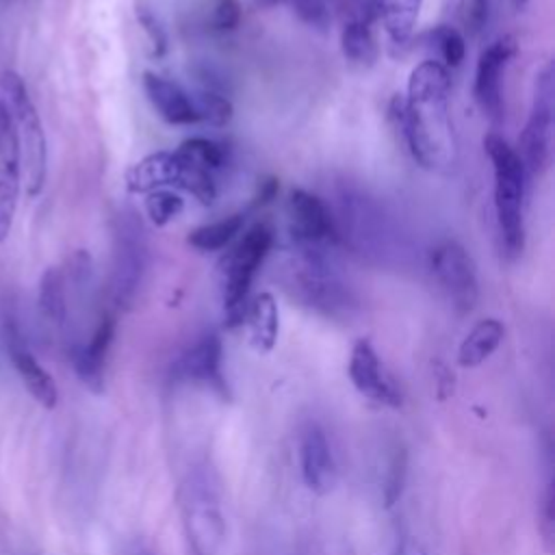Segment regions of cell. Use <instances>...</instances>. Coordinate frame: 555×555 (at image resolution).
<instances>
[{
    "label": "cell",
    "instance_id": "obj_1",
    "mask_svg": "<svg viewBox=\"0 0 555 555\" xmlns=\"http://www.w3.org/2000/svg\"><path fill=\"white\" fill-rule=\"evenodd\" d=\"M449 91V69L436 59H425L410 72L405 95H392L388 104V115L414 163L429 171H449L457 163Z\"/></svg>",
    "mask_w": 555,
    "mask_h": 555
},
{
    "label": "cell",
    "instance_id": "obj_2",
    "mask_svg": "<svg viewBox=\"0 0 555 555\" xmlns=\"http://www.w3.org/2000/svg\"><path fill=\"white\" fill-rule=\"evenodd\" d=\"M483 150L494 173V212L505 254L516 258L525 249V182L527 171L518 152L496 132L483 137Z\"/></svg>",
    "mask_w": 555,
    "mask_h": 555
},
{
    "label": "cell",
    "instance_id": "obj_3",
    "mask_svg": "<svg viewBox=\"0 0 555 555\" xmlns=\"http://www.w3.org/2000/svg\"><path fill=\"white\" fill-rule=\"evenodd\" d=\"M338 238H345L358 254L375 262H395L403 254V236L390 215L366 193L343 191L338 195V217H334Z\"/></svg>",
    "mask_w": 555,
    "mask_h": 555
},
{
    "label": "cell",
    "instance_id": "obj_4",
    "mask_svg": "<svg viewBox=\"0 0 555 555\" xmlns=\"http://www.w3.org/2000/svg\"><path fill=\"white\" fill-rule=\"evenodd\" d=\"M180 516L191 555H221L228 520L215 477L206 466L193 468L180 488Z\"/></svg>",
    "mask_w": 555,
    "mask_h": 555
},
{
    "label": "cell",
    "instance_id": "obj_5",
    "mask_svg": "<svg viewBox=\"0 0 555 555\" xmlns=\"http://www.w3.org/2000/svg\"><path fill=\"white\" fill-rule=\"evenodd\" d=\"M0 102L13 119L22 156V173L26 176V193L35 199L43 191L48 178V141L37 106L22 76L13 69H4L0 74Z\"/></svg>",
    "mask_w": 555,
    "mask_h": 555
},
{
    "label": "cell",
    "instance_id": "obj_6",
    "mask_svg": "<svg viewBox=\"0 0 555 555\" xmlns=\"http://www.w3.org/2000/svg\"><path fill=\"white\" fill-rule=\"evenodd\" d=\"M150 247L147 232L139 215L121 208L113 219V264H111V297L121 310H128L147 273Z\"/></svg>",
    "mask_w": 555,
    "mask_h": 555
},
{
    "label": "cell",
    "instance_id": "obj_7",
    "mask_svg": "<svg viewBox=\"0 0 555 555\" xmlns=\"http://www.w3.org/2000/svg\"><path fill=\"white\" fill-rule=\"evenodd\" d=\"M299 258L291 267V288L293 293L317 312L340 319L349 317L356 299L349 288L332 267L330 249H297Z\"/></svg>",
    "mask_w": 555,
    "mask_h": 555
},
{
    "label": "cell",
    "instance_id": "obj_8",
    "mask_svg": "<svg viewBox=\"0 0 555 555\" xmlns=\"http://www.w3.org/2000/svg\"><path fill=\"white\" fill-rule=\"evenodd\" d=\"M275 232L267 221L251 225L221 262V299L228 325H238L245 317V299L256 271L273 245Z\"/></svg>",
    "mask_w": 555,
    "mask_h": 555
},
{
    "label": "cell",
    "instance_id": "obj_9",
    "mask_svg": "<svg viewBox=\"0 0 555 555\" xmlns=\"http://www.w3.org/2000/svg\"><path fill=\"white\" fill-rule=\"evenodd\" d=\"M553 137V61H546L535 74L533 98L527 124L518 139L520 160L531 178H540L551 165Z\"/></svg>",
    "mask_w": 555,
    "mask_h": 555
},
{
    "label": "cell",
    "instance_id": "obj_10",
    "mask_svg": "<svg viewBox=\"0 0 555 555\" xmlns=\"http://www.w3.org/2000/svg\"><path fill=\"white\" fill-rule=\"evenodd\" d=\"M429 267L453 308L470 312L479 299V280L468 249L453 238H444L429 251Z\"/></svg>",
    "mask_w": 555,
    "mask_h": 555
},
{
    "label": "cell",
    "instance_id": "obj_11",
    "mask_svg": "<svg viewBox=\"0 0 555 555\" xmlns=\"http://www.w3.org/2000/svg\"><path fill=\"white\" fill-rule=\"evenodd\" d=\"M286 212L291 221V236L297 249H330L338 241L334 217L327 204L306 189L288 193Z\"/></svg>",
    "mask_w": 555,
    "mask_h": 555
},
{
    "label": "cell",
    "instance_id": "obj_12",
    "mask_svg": "<svg viewBox=\"0 0 555 555\" xmlns=\"http://www.w3.org/2000/svg\"><path fill=\"white\" fill-rule=\"evenodd\" d=\"M0 336H2V347L13 364V369L17 371L22 384L26 386V390L33 395V399L52 410L56 408L59 403V388H56V382L54 377L41 366V362L33 356V351L28 349L26 340H24V334L17 325V321L11 317V314H4L2 319V330H0Z\"/></svg>",
    "mask_w": 555,
    "mask_h": 555
},
{
    "label": "cell",
    "instance_id": "obj_13",
    "mask_svg": "<svg viewBox=\"0 0 555 555\" xmlns=\"http://www.w3.org/2000/svg\"><path fill=\"white\" fill-rule=\"evenodd\" d=\"M518 52V46L514 37L505 35L494 39L481 54L475 67V82H473V95L492 121H501L505 115L503 106V89H501V78L512 61V56Z\"/></svg>",
    "mask_w": 555,
    "mask_h": 555
},
{
    "label": "cell",
    "instance_id": "obj_14",
    "mask_svg": "<svg viewBox=\"0 0 555 555\" xmlns=\"http://www.w3.org/2000/svg\"><path fill=\"white\" fill-rule=\"evenodd\" d=\"M22 189V156L13 119L0 102V245L9 238Z\"/></svg>",
    "mask_w": 555,
    "mask_h": 555
},
{
    "label": "cell",
    "instance_id": "obj_15",
    "mask_svg": "<svg viewBox=\"0 0 555 555\" xmlns=\"http://www.w3.org/2000/svg\"><path fill=\"white\" fill-rule=\"evenodd\" d=\"M299 470L306 488L319 496L330 494L338 479L336 457L327 434L319 425H308L299 436Z\"/></svg>",
    "mask_w": 555,
    "mask_h": 555
},
{
    "label": "cell",
    "instance_id": "obj_16",
    "mask_svg": "<svg viewBox=\"0 0 555 555\" xmlns=\"http://www.w3.org/2000/svg\"><path fill=\"white\" fill-rule=\"evenodd\" d=\"M347 369H349V379L360 395L386 405L401 403V392L397 384L386 373L377 351L369 340H358L353 345Z\"/></svg>",
    "mask_w": 555,
    "mask_h": 555
},
{
    "label": "cell",
    "instance_id": "obj_17",
    "mask_svg": "<svg viewBox=\"0 0 555 555\" xmlns=\"http://www.w3.org/2000/svg\"><path fill=\"white\" fill-rule=\"evenodd\" d=\"M189 163L182 158V154L169 152V150H158L147 156H143L139 163H134L126 171V189L130 193H152L156 189H167V186H182L184 176H186Z\"/></svg>",
    "mask_w": 555,
    "mask_h": 555
},
{
    "label": "cell",
    "instance_id": "obj_18",
    "mask_svg": "<svg viewBox=\"0 0 555 555\" xmlns=\"http://www.w3.org/2000/svg\"><path fill=\"white\" fill-rule=\"evenodd\" d=\"M113 336H115V319L111 314H104L98 321L95 330L91 332L89 340L82 345H76L72 351L74 371L91 392H102L104 388V366H106V356H108Z\"/></svg>",
    "mask_w": 555,
    "mask_h": 555
},
{
    "label": "cell",
    "instance_id": "obj_19",
    "mask_svg": "<svg viewBox=\"0 0 555 555\" xmlns=\"http://www.w3.org/2000/svg\"><path fill=\"white\" fill-rule=\"evenodd\" d=\"M141 85L150 104L156 108L158 117L165 119L167 124L189 126L197 121L193 98L178 82L154 72H143Z\"/></svg>",
    "mask_w": 555,
    "mask_h": 555
},
{
    "label": "cell",
    "instance_id": "obj_20",
    "mask_svg": "<svg viewBox=\"0 0 555 555\" xmlns=\"http://www.w3.org/2000/svg\"><path fill=\"white\" fill-rule=\"evenodd\" d=\"M178 373L195 384H204L212 390H225L221 373V340L217 334L202 336L178 360Z\"/></svg>",
    "mask_w": 555,
    "mask_h": 555
},
{
    "label": "cell",
    "instance_id": "obj_21",
    "mask_svg": "<svg viewBox=\"0 0 555 555\" xmlns=\"http://www.w3.org/2000/svg\"><path fill=\"white\" fill-rule=\"evenodd\" d=\"M249 340L256 351H271L280 334V312L271 293H258L245 308Z\"/></svg>",
    "mask_w": 555,
    "mask_h": 555
},
{
    "label": "cell",
    "instance_id": "obj_22",
    "mask_svg": "<svg viewBox=\"0 0 555 555\" xmlns=\"http://www.w3.org/2000/svg\"><path fill=\"white\" fill-rule=\"evenodd\" d=\"M371 20L373 17L369 9L362 4V11L351 15L340 30V50L345 59L356 65L371 67L379 56V48L371 30Z\"/></svg>",
    "mask_w": 555,
    "mask_h": 555
},
{
    "label": "cell",
    "instance_id": "obj_23",
    "mask_svg": "<svg viewBox=\"0 0 555 555\" xmlns=\"http://www.w3.org/2000/svg\"><path fill=\"white\" fill-rule=\"evenodd\" d=\"M505 336V325L499 319H483L479 321L460 343L457 349V362L462 366H479L486 362L503 343Z\"/></svg>",
    "mask_w": 555,
    "mask_h": 555
},
{
    "label": "cell",
    "instance_id": "obj_24",
    "mask_svg": "<svg viewBox=\"0 0 555 555\" xmlns=\"http://www.w3.org/2000/svg\"><path fill=\"white\" fill-rule=\"evenodd\" d=\"M423 0H377L375 15L384 22L388 37L397 46H405L412 37Z\"/></svg>",
    "mask_w": 555,
    "mask_h": 555
},
{
    "label": "cell",
    "instance_id": "obj_25",
    "mask_svg": "<svg viewBox=\"0 0 555 555\" xmlns=\"http://www.w3.org/2000/svg\"><path fill=\"white\" fill-rule=\"evenodd\" d=\"M37 304L41 317L52 325H63L67 319V286L61 267H48L39 280Z\"/></svg>",
    "mask_w": 555,
    "mask_h": 555
},
{
    "label": "cell",
    "instance_id": "obj_26",
    "mask_svg": "<svg viewBox=\"0 0 555 555\" xmlns=\"http://www.w3.org/2000/svg\"><path fill=\"white\" fill-rule=\"evenodd\" d=\"M245 223V212H232L223 219L197 225L189 232L186 243L199 251H217L223 249L241 230Z\"/></svg>",
    "mask_w": 555,
    "mask_h": 555
},
{
    "label": "cell",
    "instance_id": "obj_27",
    "mask_svg": "<svg viewBox=\"0 0 555 555\" xmlns=\"http://www.w3.org/2000/svg\"><path fill=\"white\" fill-rule=\"evenodd\" d=\"M178 152L195 167L199 169H206L210 173H215L217 169H221L225 165V158H228V152L225 147L215 141V139H208V137H191L186 141L180 143Z\"/></svg>",
    "mask_w": 555,
    "mask_h": 555
},
{
    "label": "cell",
    "instance_id": "obj_28",
    "mask_svg": "<svg viewBox=\"0 0 555 555\" xmlns=\"http://www.w3.org/2000/svg\"><path fill=\"white\" fill-rule=\"evenodd\" d=\"M427 43L436 48L438 63H442L447 69L457 67L466 56V41L462 33L449 24H438L427 33Z\"/></svg>",
    "mask_w": 555,
    "mask_h": 555
},
{
    "label": "cell",
    "instance_id": "obj_29",
    "mask_svg": "<svg viewBox=\"0 0 555 555\" xmlns=\"http://www.w3.org/2000/svg\"><path fill=\"white\" fill-rule=\"evenodd\" d=\"M193 98V106H195V113H197V121H204L208 126H228L232 121V115H234V108H232V102L215 91H199L197 95H191Z\"/></svg>",
    "mask_w": 555,
    "mask_h": 555
},
{
    "label": "cell",
    "instance_id": "obj_30",
    "mask_svg": "<svg viewBox=\"0 0 555 555\" xmlns=\"http://www.w3.org/2000/svg\"><path fill=\"white\" fill-rule=\"evenodd\" d=\"M134 17L139 22V26L143 28L150 46H152V56L154 59H160L167 54V48H169V37H167V30L158 17V13L154 11L152 4H147L145 0H137L134 2Z\"/></svg>",
    "mask_w": 555,
    "mask_h": 555
},
{
    "label": "cell",
    "instance_id": "obj_31",
    "mask_svg": "<svg viewBox=\"0 0 555 555\" xmlns=\"http://www.w3.org/2000/svg\"><path fill=\"white\" fill-rule=\"evenodd\" d=\"M184 210V199L171 189H156L145 195V212L154 225H167Z\"/></svg>",
    "mask_w": 555,
    "mask_h": 555
},
{
    "label": "cell",
    "instance_id": "obj_32",
    "mask_svg": "<svg viewBox=\"0 0 555 555\" xmlns=\"http://www.w3.org/2000/svg\"><path fill=\"white\" fill-rule=\"evenodd\" d=\"M403 479H405V453L403 449H395L392 457H390V466L386 473V483H384V501L386 505H392L403 488Z\"/></svg>",
    "mask_w": 555,
    "mask_h": 555
},
{
    "label": "cell",
    "instance_id": "obj_33",
    "mask_svg": "<svg viewBox=\"0 0 555 555\" xmlns=\"http://www.w3.org/2000/svg\"><path fill=\"white\" fill-rule=\"evenodd\" d=\"M241 22L238 0H217L212 7V26L217 30H234Z\"/></svg>",
    "mask_w": 555,
    "mask_h": 555
},
{
    "label": "cell",
    "instance_id": "obj_34",
    "mask_svg": "<svg viewBox=\"0 0 555 555\" xmlns=\"http://www.w3.org/2000/svg\"><path fill=\"white\" fill-rule=\"evenodd\" d=\"M542 533L546 540L553 535V483H548L544 492V507H542Z\"/></svg>",
    "mask_w": 555,
    "mask_h": 555
},
{
    "label": "cell",
    "instance_id": "obj_35",
    "mask_svg": "<svg viewBox=\"0 0 555 555\" xmlns=\"http://www.w3.org/2000/svg\"><path fill=\"white\" fill-rule=\"evenodd\" d=\"M278 195V180L275 178H267L258 184V193L254 197V206H264L269 204L273 197Z\"/></svg>",
    "mask_w": 555,
    "mask_h": 555
},
{
    "label": "cell",
    "instance_id": "obj_36",
    "mask_svg": "<svg viewBox=\"0 0 555 555\" xmlns=\"http://www.w3.org/2000/svg\"><path fill=\"white\" fill-rule=\"evenodd\" d=\"M124 555H152V551L147 546H143V544H132Z\"/></svg>",
    "mask_w": 555,
    "mask_h": 555
},
{
    "label": "cell",
    "instance_id": "obj_37",
    "mask_svg": "<svg viewBox=\"0 0 555 555\" xmlns=\"http://www.w3.org/2000/svg\"><path fill=\"white\" fill-rule=\"evenodd\" d=\"M512 4H514L518 11H520V9L527 4V0H512Z\"/></svg>",
    "mask_w": 555,
    "mask_h": 555
},
{
    "label": "cell",
    "instance_id": "obj_38",
    "mask_svg": "<svg viewBox=\"0 0 555 555\" xmlns=\"http://www.w3.org/2000/svg\"><path fill=\"white\" fill-rule=\"evenodd\" d=\"M462 2H466V0H462Z\"/></svg>",
    "mask_w": 555,
    "mask_h": 555
}]
</instances>
